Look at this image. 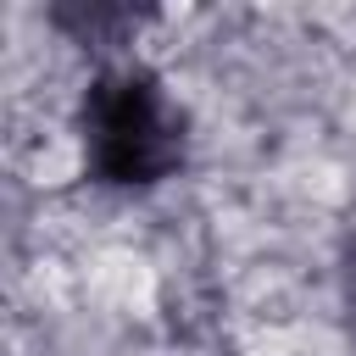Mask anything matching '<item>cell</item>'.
<instances>
[{"label":"cell","instance_id":"6da1fadb","mask_svg":"<svg viewBox=\"0 0 356 356\" xmlns=\"http://www.w3.org/2000/svg\"><path fill=\"white\" fill-rule=\"evenodd\" d=\"M83 145L106 184H156L184 161V122L150 72H111L83 100Z\"/></svg>","mask_w":356,"mask_h":356}]
</instances>
